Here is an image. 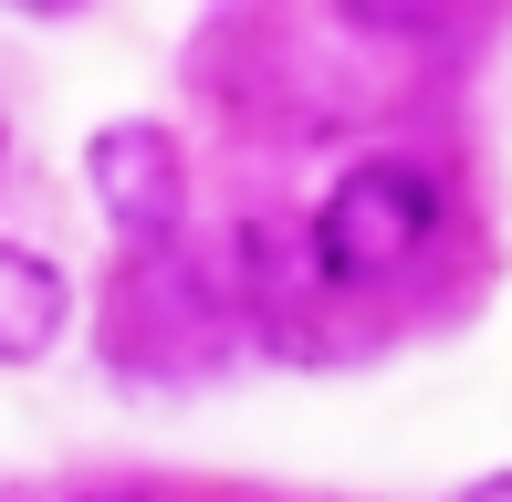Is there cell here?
I'll return each mask as SVG.
<instances>
[{
  "label": "cell",
  "instance_id": "1",
  "mask_svg": "<svg viewBox=\"0 0 512 502\" xmlns=\"http://www.w3.org/2000/svg\"><path fill=\"white\" fill-rule=\"evenodd\" d=\"M314 272L324 283H398L418 251L439 241V168L408 147H377L356 168H335V189L314 199Z\"/></svg>",
  "mask_w": 512,
  "mask_h": 502
},
{
  "label": "cell",
  "instance_id": "2",
  "mask_svg": "<svg viewBox=\"0 0 512 502\" xmlns=\"http://www.w3.org/2000/svg\"><path fill=\"white\" fill-rule=\"evenodd\" d=\"M84 189H95V210L126 231L136 251H157L178 231V210H189V168H178V136L126 116V126H95V147H84Z\"/></svg>",
  "mask_w": 512,
  "mask_h": 502
},
{
  "label": "cell",
  "instance_id": "3",
  "mask_svg": "<svg viewBox=\"0 0 512 502\" xmlns=\"http://www.w3.org/2000/svg\"><path fill=\"white\" fill-rule=\"evenodd\" d=\"M74 335V283H63L53 251L0 241V367H42V356Z\"/></svg>",
  "mask_w": 512,
  "mask_h": 502
}]
</instances>
